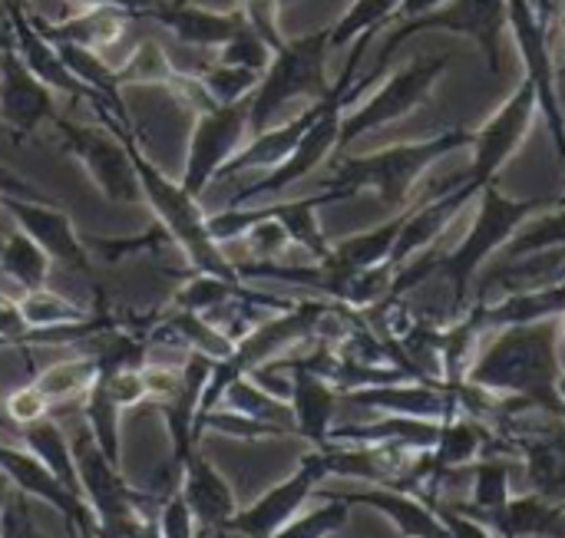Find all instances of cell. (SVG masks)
Returning a JSON list of instances; mask_svg holds the SVG:
<instances>
[{"label":"cell","mask_w":565,"mask_h":538,"mask_svg":"<svg viewBox=\"0 0 565 538\" xmlns=\"http://www.w3.org/2000/svg\"><path fill=\"white\" fill-rule=\"evenodd\" d=\"M490 334L493 337L477 351L467 380L493 397L520 400L526 410L565 420L559 397V377L565 370L559 361V318L513 324Z\"/></svg>","instance_id":"1"},{"label":"cell","mask_w":565,"mask_h":538,"mask_svg":"<svg viewBox=\"0 0 565 538\" xmlns=\"http://www.w3.org/2000/svg\"><path fill=\"white\" fill-rule=\"evenodd\" d=\"M463 146H473V132L450 129V132H440L424 142H401V146H387L381 152L344 159L334 165V172L328 175V182L318 195L324 205H331V202L354 198L361 192H377L384 198V205L401 208L411 198L420 175L434 162H440L444 155H450Z\"/></svg>","instance_id":"2"},{"label":"cell","mask_w":565,"mask_h":538,"mask_svg":"<svg viewBox=\"0 0 565 538\" xmlns=\"http://www.w3.org/2000/svg\"><path fill=\"white\" fill-rule=\"evenodd\" d=\"M122 142H129L132 165H136V175H139L142 202L156 215V222L166 232V238L185 255V261L192 265V271L215 275V278H225V281H242L238 271H235V261L212 238L209 218L199 208V198H192L182 189V182H175L172 175H166L149 159V152H146V146L139 139H122Z\"/></svg>","instance_id":"3"},{"label":"cell","mask_w":565,"mask_h":538,"mask_svg":"<svg viewBox=\"0 0 565 538\" xmlns=\"http://www.w3.org/2000/svg\"><path fill=\"white\" fill-rule=\"evenodd\" d=\"M480 215L470 228V235L454 248V251H444L440 255V265L437 271L447 278L450 291H454V308H457V318L467 314L470 308V284L473 278L480 275V268L536 215L543 212H553V208H563V198L553 195V198H507L493 182L480 192Z\"/></svg>","instance_id":"4"},{"label":"cell","mask_w":565,"mask_h":538,"mask_svg":"<svg viewBox=\"0 0 565 538\" xmlns=\"http://www.w3.org/2000/svg\"><path fill=\"white\" fill-rule=\"evenodd\" d=\"M507 26H510L507 0H447L444 7H437V10H430V13L417 17V20H401V23L387 33L384 46L377 50L374 66H371L361 79H354V86L348 89V106H351L361 93H367V89L387 73L391 60L397 56V50H401L411 36L427 33V30H450V33H460V36L477 40L480 50H483V56H487L490 73L500 76V73H503V40H507Z\"/></svg>","instance_id":"5"},{"label":"cell","mask_w":565,"mask_h":538,"mask_svg":"<svg viewBox=\"0 0 565 538\" xmlns=\"http://www.w3.org/2000/svg\"><path fill=\"white\" fill-rule=\"evenodd\" d=\"M328 53H331V26L298 36V40H285L281 50H275L268 69L262 73L255 93H252V106H248V126L252 136L275 126L278 112L295 103V99H321L328 93Z\"/></svg>","instance_id":"6"},{"label":"cell","mask_w":565,"mask_h":538,"mask_svg":"<svg viewBox=\"0 0 565 538\" xmlns=\"http://www.w3.org/2000/svg\"><path fill=\"white\" fill-rule=\"evenodd\" d=\"M248 99L228 103V106H209L199 109L189 149H185V169H182V189L192 198H202L215 182L218 172L232 162V155L248 142L252 126H248Z\"/></svg>","instance_id":"7"},{"label":"cell","mask_w":565,"mask_h":538,"mask_svg":"<svg viewBox=\"0 0 565 538\" xmlns=\"http://www.w3.org/2000/svg\"><path fill=\"white\" fill-rule=\"evenodd\" d=\"M450 66V53H427L417 56L414 63L401 66L374 96H367L354 112H344L341 119V142L338 149H348L351 142H358L361 136L384 129L391 122H397L401 116L414 112L434 89V83L447 73Z\"/></svg>","instance_id":"8"},{"label":"cell","mask_w":565,"mask_h":538,"mask_svg":"<svg viewBox=\"0 0 565 538\" xmlns=\"http://www.w3.org/2000/svg\"><path fill=\"white\" fill-rule=\"evenodd\" d=\"M50 122L56 126L63 149L83 165V172L89 175V182L99 189L103 198H109L113 205H129L142 198L129 142H122L106 126H79L70 119H56V116Z\"/></svg>","instance_id":"9"},{"label":"cell","mask_w":565,"mask_h":538,"mask_svg":"<svg viewBox=\"0 0 565 538\" xmlns=\"http://www.w3.org/2000/svg\"><path fill=\"white\" fill-rule=\"evenodd\" d=\"M507 10H510V26H513L516 46L526 63V79L536 89L540 112L553 132L559 159L565 162V116L559 93H556V63H553V33H550L553 26L540 17L533 0H507Z\"/></svg>","instance_id":"10"},{"label":"cell","mask_w":565,"mask_h":538,"mask_svg":"<svg viewBox=\"0 0 565 538\" xmlns=\"http://www.w3.org/2000/svg\"><path fill=\"white\" fill-rule=\"evenodd\" d=\"M328 460H324V450H315L301 456L298 470L281 480L278 486H271L268 493H262L255 503H248L245 509L238 506V513L228 519L225 532L238 538H268L275 536L281 526H288L301 509L305 503L318 493V486L328 480Z\"/></svg>","instance_id":"11"},{"label":"cell","mask_w":565,"mask_h":538,"mask_svg":"<svg viewBox=\"0 0 565 538\" xmlns=\"http://www.w3.org/2000/svg\"><path fill=\"white\" fill-rule=\"evenodd\" d=\"M540 112V103H536V89L530 79L520 83V89L500 106V112L473 132V165L470 172L463 175V182L480 195L493 175L510 162V155L523 146L533 119Z\"/></svg>","instance_id":"12"},{"label":"cell","mask_w":565,"mask_h":538,"mask_svg":"<svg viewBox=\"0 0 565 538\" xmlns=\"http://www.w3.org/2000/svg\"><path fill=\"white\" fill-rule=\"evenodd\" d=\"M0 476H7V483L23 493L26 499H36L43 506H50L53 513H60L70 526L73 538H96V516L93 509L73 496L66 486H60V480L20 443H3L0 440Z\"/></svg>","instance_id":"13"},{"label":"cell","mask_w":565,"mask_h":538,"mask_svg":"<svg viewBox=\"0 0 565 538\" xmlns=\"http://www.w3.org/2000/svg\"><path fill=\"white\" fill-rule=\"evenodd\" d=\"M0 208L13 218V225L33 238L53 265L66 268V271H79L86 275L93 265V251L83 241V235L76 232L70 212H63L53 202H30V198H17V195H3Z\"/></svg>","instance_id":"14"},{"label":"cell","mask_w":565,"mask_h":538,"mask_svg":"<svg viewBox=\"0 0 565 538\" xmlns=\"http://www.w3.org/2000/svg\"><path fill=\"white\" fill-rule=\"evenodd\" d=\"M0 119L13 136H30L53 119V89L43 86L13 53V40L0 46Z\"/></svg>","instance_id":"15"},{"label":"cell","mask_w":565,"mask_h":538,"mask_svg":"<svg viewBox=\"0 0 565 538\" xmlns=\"http://www.w3.org/2000/svg\"><path fill=\"white\" fill-rule=\"evenodd\" d=\"M212 357L205 354H195V351H185V361H182V384L175 390L172 400H166L159 407L162 420H166V430H169V443H172V466L179 473V466L199 450V440H195V420H199V410H202V394H205V384L212 377Z\"/></svg>","instance_id":"16"},{"label":"cell","mask_w":565,"mask_h":538,"mask_svg":"<svg viewBox=\"0 0 565 538\" xmlns=\"http://www.w3.org/2000/svg\"><path fill=\"white\" fill-rule=\"evenodd\" d=\"M278 364L291 374V413H295V433L301 440H308L315 450L328 446L331 427H334V413L341 404V390L334 384H328L324 377H318L315 370L295 364L291 357H278Z\"/></svg>","instance_id":"17"},{"label":"cell","mask_w":565,"mask_h":538,"mask_svg":"<svg viewBox=\"0 0 565 538\" xmlns=\"http://www.w3.org/2000/svg\"><path fill=\"white\" fill-rule=\"evenodd\" d=\"M7 13H10V40H13V53L23 60V66L53 93H66V96H79V99H93L89 89L70 73V66L63 63L56 43L50 36H43L36 30V23L23 13L20 3L3 0Z\"/></svg>","instance_id":"18"},{"label":"cell","mask_w":565,"mask_h":538,"mask_svg":"<svg viewBox=\"0 0 565 538\" xmlns=\"http://www.w3.org/2000/svg\"><path fill=\"white\" fill-rule=\"evenodd\" d=\"M179 493L189 503L199 529H212V532H225L228 519L238 513V499L232 483L218 473L215 463H209L202 456V450H195L182 466H179Z\"/></svg>","instance_id":"19"},{"label":"cell","mask_w":565,"mask_h":538,"mask_svg":"<svg viewBox=\"0 0 565 538\" xmlns=\"http://www.w3.org/2000/svg\"><path fill=\"white\" fill-rule=\"evenodd\" d=\"M473 195L477 192L460 179L454 189H444V192H437V195L411 205L407 208V218H404V228H401V238L394 245V258L391 261L404 268L411 258H417L424 248H430L447 232V225L470 205Z\"/></svg>","instance_id":"20"},{"label":"cell","mask_w":565,"mask_h":538,"mask_svg":"<svg viewBox=\"0 0 565 538\" xmlns=\"http://www.w3.org/2000/svg\"><path fill=\"white\" fill-rule=\"evenodd\" d=\"M318 109H321V99H315L305 112H298V116H291V119H285V122H275V126H268V129L248 136V142H245V146L232 155V162L218 172V179L228 182V179H238V175H248V172H271V169H278V165L295 152V146L301 142V136H305L308 126L315 122Z\"/></svg>","instance_id":"21"},{"label":"cell","mask_w":565,"mask_h":538,"mask_svg":"<svg viewBox=\"0 0 565 538\" xmlns=\"http://www.w3.org/2000/svg\"><path fill=\"white\" fill-rule=\"evenodd\" d=\"M321 496H338L348 506H367V509L387 516L404 538H450L447 526L434 513V506L414 493H401V489H387V486H364L354 493H321Z\"/></svg>","instance_id":"22"},{"label":"cell","mask_w":565,"mask_h":538,"mask_svg":"<svg viewBox=\"0 0 565 538\" xmlns=\"http://www.w3.org/2000/svg\"><path fill=\"white\" fill-rule=\"evenodd\" d=\"M146 13H152L166 30H172L179 36V43L195 46V50H218L222 43H228L242 26L245 17L242 10H209L199 3H149Z\"/></svg>","instance_id":"23"},{"label":"cell","mask_w":565,"mask_h":538,"mask_svg":"<svg viewBox=\"0 0 565 538\" xmlns=\"http://www.w3.org/2000/svg\"><path fill=\"white\" fill-rule=\"evenodd\" d=\"M565 314V281L559 284H546V288H533V291H520V294H507L500 301L490 304H470L467 318L483 331H500V327H513V324H536V321H556ZM463 318V314H460Z\"/></svg>","instance_id":"24"},{"label":"cell","mask_w":565,"mask_h":538,"mask_svg":"<svg viewBox=\"0 0 565 538\" xmlns=\"http://www.w3.org/2000/svg\"><path fill=\"white\" fill-rule=\"evenodd\" d=\"M470 480H473V496L470 503H450L457 513L483 523L490 529V523L507 509V503L513 499V456L507 453H490L480 456L470 466ZM444 499V496H440Z\"/></svg>","instance_id":"25"},{"label":"cell","mask_w":565,"mask_h":538,"mask_svg":"<svg viewBox=\"0 0 565 538\" xmlns=\"http://www.w3.org/2000/svg\"><path fill=\"white\" fill-rule=\"evenodd\" d=\"M129 10L116 7V3H96V7H83L73 20L53 26V30H40L43 36H50L53 43H70V46H83L93 53H106L113 43L122 40L126 26H129Z\"/></svg>","instance_id":"26"},{"label":"cell","mask_w":565,"mask_h":538,"mask_svg":"<svg viewBox=\"0 0 565 538\" xmlns=\"http://www.w3.org/2000/svg\"><path fill=\"white\" fill-rule=\"evenodd\" d=\"M490 532L497 538H565V506L543 499L540 493L513 496L490 523Z\"/></svg>","instance_id":"27"},{"label":"cell","mask_w":565,"mask_h":538,"mask_svg":"<svg viewBox=\"0 0 565 538\" xmlns=\"http://www.w3.org/2000/svg\"><path fill=\"white\" fill-rule=\"evenodd\" d=\"M17 440L60 480V486H66L73 496L83 499V486H79V470H76V456H73L70 433L60 427V420L53 413L43 417V420H36V423H30V427H23L17 433Z\"/></svg>","instance_id":"28"},{"label":"cell","mask_w":565,"mask_h":538,"mask_svg":"<svg viewBox=\"0 0 565 538\" xmlns=\"http://www.w3.org/2000/svg\"><path fill=\"white\" fill-rule=\"evenodd\" d=\"M404 218H407V208L397 218H391V222H384V225H377L371 232H361V235H351V238L331 245V251H328V258L321 265L338 268V271H361V268L387 265L394 258V245L401 238Z\"/></svg>","instance_id":"29"},{"label":"cell","mask_w":565,"mask_h":538,"mask_svg":"<svg viewBox=\"0 0 565 538\" xmlns=\"http://www.w3.org/2000/svg\"><path fill=\"white\" fill-rule=\"evenodd\" d=\"M50 271H53L50 255L33 238H26L20 228H10L0 238V278L10 281L20 294L46 288Z\"/></svg>","instance_id":"30"},{"label":"cell","mask_w":565,"mask_h":538,"mask_svg":"<svg viewBox=\"0 0 565 538\" xmlns=\"http://www.w3.org/2000/svg\"><path fill=\"white\" fill-rule=\"evenodd\" d=\"M96 380H99V361L93 354H83V357H70V361H56L43 367L40 374H33L30 384L50 400V407H60V404L83 400Z\"/></svg>","instance_id":"31"},{"label":"cell","mask_w":565,"mask_h":538,"mask_svg":"<svg viewBox=\"0 0 565 538\" xmlns=\"http://www.w3.org/2000/svg\"><path fill=\"white\" fill-rule=\"evenodd\" d=\"M324 208L321 195H308V198H291V202H271L268 212L285 225L291 245L298 251H305L311 261H324L331 251V241L324 238L321 225H318V212Z\"/></svg>","instance_id":"32"},{"label":"cell","mask_w":565,"mask_h":538,"mask_svg":"<svg viewBox=\"0 0 565 538\" xmlns=\"http://www.w3.org/2000/svg\"><path fill=\"white\" fill-rule=\"evenodd\" d=\"M218 407H228L235 413H245L252 420H262V423H271V427H281L285 433L298 437L295 433V413H291V404L288 400H278L275 394H268L262 384H255L252 377H238L225 387Z\"/></svg>","instance_id":"33"},{"label":"cell","mask_w":565,"mask_h":538,"mask_svg":"<svg viewBox=\"0 0 565 538\" xmlns=\"http://www.w3.org/2000/svg\"><path fill=\"white\" fill-rule=\"evenodd\" d=\"M79 407H83V427L89 430V437L96 440V446L106 453L109 463L122 466V430H119L122 410L116 407V400L96 380L93 390L79 400Z\"/></svg>","instance_id":"34"},{"label":"cell","mask_w":565,"mask_h":538,"mask_svg":"<svg viewBox=\"0 0 565 538\" xmlns=\"http://www.w3.org/2000/svg\"><path fill=\"white\" fill-rule=\"evenodd\" d=\"M242 291H245V281H225V278L195 271V275L172 294V304H169V308L195 311V314H215V311H222L225 304H232Z\"/></svg>","instance_id":"35"},{"label":"cell","mask_w":565,"mask_h":538,"mask_svg":"<svg viewBox=\"0 0 565 538\" xmlns=\"http://www.w3.org/2000/svg\"><path fill=\"white\" fill-rule=\"evenodd\" d=\"M17 304H20V314H23V321H26L30 331L76 324V321H86L89 318L86 308H79L70 298L50 291V284L46 288H36V291H26V294H17Z\"/></svg>","instance_id":"36"},{"label":"cell","mask_w":565,"mask_h":538,"mask_svg":"<svg viewBox=\"0 0 565 538\" xmlns=\"http://www.w3.org/2000/svg\"><path fill=\"white\" fill-rule=\"evenodd\" d=\"M205 433H222L228 440H242V443H258V440H285L291 433H285L281 427H271V423H262V420H252L245 413H235L228 407H215L209 413H202L195 420V440L202 443Z\"/></svg>","instance_id":"37"},{"label":"cell","mask_w":565,"mask_h":538,"mask_svg":"<svg viewBox=\"0 0 565 538\" xmlns=\"http://www.w3.org/2000/svg\"><path fill=\"white\" fill-rule=\"evenodd\" d=\"M199 86L205 89L209 103L212 106H228V103H238V99H248L262 79L258 69H245V66H228V63H218L212 60L199 76Z\"/></svg>","instance_id":"38"},{"label":"cell","mask_w":565,"mask_h":538,"mask_svg":"<svg viewBox=\"0 0 565 538\" xmlns=\"http://www.w3.org/2000/svg\"><path fill=\"white\" fill-rule=\"evenodd\" d=\"M245 248V261H285V255L295 248L285 225L268 212V205H255V225L238 238Z\"/></svg>","instance_id":"39"},{"label":"cell","mask_w":565,"mask_h":538,"mask_svg":"<svg viewBox=\"0 0 565 538\" xmlns=\"http://www.w3.org/2000/svg\"><path fill=\"white\" fill-rule=\"evenodd\" d=\"M401 0H354L351 10L331 26V50L354 43L364 33H377L384 23L397 17Z\"/></svg>","instance_id":"40"},{"label":"cell","mask_w":565,"mask_h":538,"mask_svg":"<svg viewBox=\"0 0 565 538\" xmlns=\"http://www.w3.org/2000/svg\"><path fill=\"white\" fill-rule=\"evenodd\" d=\"M351 519V506L338 496H324L321 506L315 509H301L288 526H281L275 536L268 538H328L334 532H341Z\"/></svg>","instance_id":"41"},{"label":"cell","mask_w":565,"mask_h":538,"mask_svg":"<svg viewBox=\"0 0 565 538\" xmlns=\"http://www.w3.org/2000/svg\"><path fill=\"white\" fill-rule=\"evenodd\" d=\"M543 248H565V208L543 212L536 218H530L507 245L503 255L507 258H520V255H533Z\"/></svg>","instance_id":"42"},{"label":"cell","mask_w":565,"mask_h":538,"mask_svg":"<svg viewBox=\"0 0 565 538\" xmlns=\"http://www.w3.org/2000/svg\"><path fill=\"white\" fill-rule=\"evenodd\" d=\"M3 413H7V420H10V427L20 433L23 427H30V423H36V420L50 417L53 407H50V400H46L33 384H23V387L3 394Z\"/></svg>","instance_id":"43"},{"label":"cell","mask_w":565,"mask_h":538,"mask_svg":"<svg viewBox=\"0 0 565 538\" xmlns=\"http://www.w3.org/2000/svg\"><path fill=\"white\" fill-rule=\"evenodd\" d=\"M99 384L106 387V394L116 400V407L126 413V410H136L149 400V390H146V380H142V367H129V370H113V374H103Z\"/></svg>","instance_id":"44"},{"label":"cell","mask_w":565,"mask_h":538,"mask_svg":"<svg viewBox=\"0 0 565 538\" xmlns=\"http://www.w3.org/2000/svg\"><path fill=\"white\" fill-rule=\"evenodd\" d=\"M156 519H159V538H199V523L179 489L162 499Z\"/></svg>","instance_id":"45"},{"label":"cell","mask_w":565,"mask_h":538,"mask_svg":"<svg viewBox=\"0 0 565 538\" xmlns=\"http://www.w3.org/2000/svg\"><path fill=\"white\" fill-rule=\"evenodd\" d=\"M142 380H146V390H149V400L156 407H162L166 400L175 397L179 384H182V364L179 367H169V364H146L142 367Z\"/></svg>","instance_id":"46"},{"label":"cell","mask_w":565,"mask_h":538,"mask_svg":"<svg viewBox=\"0 0 565 538\" xmlns=\"http://www.w3.org/2000/svg\"><path fill=\"white\" fill-rule=\"evenodd\" d=\"M0 538H43V532L36 529V523L26 513V496L13 489L3 519H0Z\"/></svg>","instance_id":"47"},{"label":"cell","mask_w":565,"mask_h":538,"mask_svg":"<svg viewBox=\"0 0 565 538\" xmlns=\"http://www.w3.org/2000/svg\"><path fill=\"white\" fill-rule=\"evenodd\" d=\"M430 506H434V513L440 516V523L447 526V532L450 538H497L483 523H477V519H470V516H463V513H457L447 499H427Z\"/></svg>","instance_id":"48"},{"label":"cell","mask_w":565,"mask_h":538,"mask_svg":"<svg viewBox=\"0 0 565 538\" xmlns=\"http://www.w3.org/2000/svg\"><path fill=\"white\" fill-rule=\"evenodd\" d=\"M0 192L3 195H17V198H30V202H53L46 192H40L36 185H30L26 179H20L17 172H10L3 165H0Z\"/></svg>","instance_id":"49"},{"label":"cell","mask_w":565,"mask_h":538,"mask_svg":"<svg viewBox=\"0 0 565 538\" xmlns=\"http://www.w3.org/2000/svg\"><path fill=\"white\" fill-rule=\"evenodd\" d=\"M447 0H401V7H397V23L401 20H417V17H424V13H430V10H437V7H444Z\"/></svg>","instance_id":"50"},{"label":"cell","mask_w":565,"mask_h":538,"mask_svg":"<svg viewBox=\"0 0 565 538\" xmlns=\"http://www.w3.org/2000/svg\"><path fill=\"white\" fill-rule=\"evenodd\" d=\"M10 496H13V486L7 483V476H0V519H3V509L10 503Z\"/></svg>","instance_id":"51"},{"label":"cell","mask_w":565,"mask_h":538,"mask_svg":"<svg viewBox=\"0 0 565 538\" xmlns=\"http://www.w3.org/2000/svg\"><path fill=\"white\" fill-rule=\"evenodd\" d=\"M3 394H7V390H0V430H3V433H13V437H17V430L10 427V420H7V413H3Z\"/></svg>","instance_id":"52"},{"label":"cell","mask_w":565,"mask_h":538,"mask_svg":"<svg viewBox=\"0 0 565 538\" xmlns=\"http://www.w3.org/2000/svg\"><path fill=\"white\" fill-rule=\"evenodd\" d=\"M559 344H565V314L559 318Z\"/></svg>","instance_id":"53"},{"label":"cell","mask_w":565,"mask_h":538,"mask_svg":"<svg viewBox=\"0 0 565 538\" xmlns=\"http://www.w3.org/2000/svg\"><path fill=\"white\" fill-rule=\"evenodd\" d=\"M559 397H563V404H565V370H563V377H559Z\"/></svg>","instance_id":"54"},{"label":"cell","mask_w":565,"mask_h":538,"mask_svg":"<svg viewBox=\"0 0 565 538\" xmlns=\"http://www.w3.org/2000/svg\"><path fill=\"white\" fill-rule=\"evenodd\" d=\"M559 198H563V208H565V192H563V195H559Z\"/></svg>","instance_id":"55"},{"label":"cell","mask_w":565,"mask_h":538,"mask_svg":"<svg viewBox=\"0 0 565 538\" xmlns=\"http://www.w3.org/2000/svg\"><path fill=\"white\" fill-rule=\"evenodd\" d=\"M0 198H3V192H0ZM0 212H3V208H0Z\"/></svg>","instance_id":"56"},{"label":"cell","mask_w":565,"mask_h":538,"mask_svg":"<svg viewBox=\"0 0 565 538\" xmlns=\"http://www.w3.org/2000/svg\"><path fill=\"white\" fill-rule=\"evenodd\" d=\"M0 351H3V347H0Z\"/></svg>","instance_id":"57"}]
</instances>
